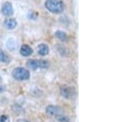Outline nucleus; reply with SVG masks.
Masks as SVG:
<instances>
[{
    "mask_svg": "<svg viewBox=\"0 0 123 122\" xmlns=\"http://www.w3.org/2000/svg\"><path fill=\"white\" fill-rule=\"evenodd\" d=\"M0 62L6 64H7L10 62V58L8 55L3 52L2 49H0Z\"/></svg>",
    "mask_w": 123,
    "mask_h": 122,
    "instance_id": "obj_11",
    "label": "nucleus"
},
{
    "mask_svg": "<svg viewBox=\"0 0 123 122\" xmlns=\"http://www.w3.org/2000/svg\"><path fill=\"white\" fill-rule=\"evenodd\" d=\"M61 94L63 98H67V99H72L76 95V88L72 87V86H67V87L62 88Z\"/></svg>",
    "mask_w": 123,
    "mask_h": 122,
    "instance_id": "obj_4",
    "label": "nucleus"
},
{
    "mask_svg": "<svg viewBox=\"0 0 123 122\" xmlns=\"http://www.w3.org/2000/svg\"><path fill=\"white\" fill-rule=\"evenodd\" d=\"M20 53L21 56L23 57H28L31 56L33 53V49L31 48L30 46L26 44H23L21 47V50H20Z\"/></svg>",
    "mask_w": 123,
    "mask_h": 122,
    "instance_id": "obj_7",
    "label": "nucleus"
},
{
    "mask_svg": "<svg viewBox=\"0 0 123 122\" xmlns=\"http://www.w3.org/2000/svg\"><path fill=\"white\" fill-rule=\"evenodd\" d=\"M55 36H56L57 39H58L59 40L62 41V42H67L68 40V36L65 32H62L61 30H57L56 33H55Z\"/></svg>",
    "mask_w": 123,
    "mask_h": 122,
    "instance_id": "obj_10",
    "label": "nucleus"
},
{
    "mask_svg": "<svg viewBox=\"0 0 123 122\" xmlns=\"http://www.w3.org/2000/svg\"><path fill=\"white\" fill-rule=\"evenodd\" d=\"M26 65L31 70H37L38 68L49 67V63L48 61L45 60H35V59H31V60L27 61Z\"/></svg>",
    "mask_w": 123,
    "mask_h": 122,
    "instance_id": "obj_3",
    "label": "nucleus"
},
{
    "mask_svg": "<svg viewBox=\"0 0 123 122\" xmlns=\"http://www.w3.org/2000/svg\"><path fill=\"white\" fill-rule=\"evenodd\" d=\"M17 122H31V121H27V120H25V119H19V120H17Z\"/></svg>",
    "mask_w": 123,
    "mask_h": 122,
    "instance_id": "obj_14",
    "label": "nucleus"
},
{
    "mask_svg": "<svg viewBox=\"0 0 123 122\" xmlns=\"http://www.w3.org/2000/svg\"><path fill=\"white\" fill-rule=\"evenodd\" d=\"M12 76L17 80H26L30 78V71L23 67H17L12 70Z\"/></svg>",
    "mask_w": 123,
    "mask_h": 122,
    "instance_id": "obj_2",
    "label": "nucleus"
},
{
    "mask_svg": "<svg viewBox=\"0 0 123 122\" xmlns=\"http://www.w3.org/2000/svg\"><path fill=\"white\" fill-rule=\"evenodd\" d=\"M7 119V116H6V115H3L1 116V118H0V121H1V122H5Z\"/></svg>",
    "mask_w": 123,
    "mask_h": 122,
    "instance_id": "obj_13",
    "label": "nucleus"
},
{
    "mask_svg": "<svg viewBox=\"0 0 123 122\" xmlns=\"http://www.w3.org/2000/svg\"><path fill=\"white\" fill-rule=\"evenodd\" d=\"M45 7L51 12L59 14L64 10V3L62 0H46Z\"/></svg>",
    "mask_w": 123,
    "mask_h": 122,
    "instance_id": "obj_1",
    "label": "nucleus"
},
{
    "mask_svg": "<svg viewBox=\"0 0 123 122\" xmlns=\"http://www.w3.org/2000/svg\"><path fill=\"white\" fill-rule=\"evenodd\" d=\"M37 52L40 56H46L49 52V48L48 45L44 44H40L37 47Z\"/></svg>",
    "mask_w": 123,
    "mask_h": 122,
    "instance_id": "obj_8",
    "label": "nucleus"
},
{
    "mask_svg": "<svg viewBox=\"0 0 123 122\" xmlns=\"http://www.w3.org/2000/svg\"><path fill=\"white\" fill-rule=\"evenodd\" d=\"M3 90H4V88H3V86L0 85V93H2V92H3Z\"/></svg>",
    "mask_w": 123,
    "mask_h": 122,
    "instance_id": "obj_15",
    "label": "nucleus"
},
{
    "mask_svg": "<svg viewBox=\"0 0 123 122\" xmlns=\"http://www.w3.org/2000/svg\"><path fill=\"white\" fill-rule=\"evenodd\" d=\"M56 119H57L59 122H71L70 118H69L68 116H63V115L57 116H56Z\"/></svg>",
    "mask_w": 123,
    "mask_h": 122,
    "instance_id": "obj_12",
    "label": "nucleus"
},
{
    "mask_svg": "<svg viewBox=\"0 0 123 122\" xmlns=\"http://www.w3.org/2000/svg\"><path fill=\"white\" fill-rule=\"evenodd\" d=\"M17 21L13 18H7L4 21V25L8 29H13L17 26Z\"/></svg>",
    "mask_w": 123,
    "mask_h": 122,
    "instance_id": "obj_9",
    "label": "nucleus"
},
{
    "mask_svg": "<svg viewBox=\"0 0 123 122\" xmlns=\"http://www.w3.org/2000/svg\"><path fill=\"white\" fill-rule=\"evenodd\" d=\"M2 12L5 16H12L13 14V7L11 3H5L2 7Z\"/></svg>",
    "mask_w": 123,
    "mask_h": 122,
    "instance_id": "obj_6",
    "label": "nucleus"
},
{
    "mask_svg": "<svg viewBox=\"0 0 123 122\" xmlns=\"http://www.w3.org/2000/svg\"><path fill=\"white\" fill-rule=\"evenodd\" d=\"M64 111L63 109L60 107H57V106H53V105H50L46 107V113L49 114L50 116H59V115H62Z\"/></svg>",
    "mask_w": 123,
    "mask_h": 122,
    "instance_id": "obj_5",
    "label": "nucleus"
}]
</instances>
